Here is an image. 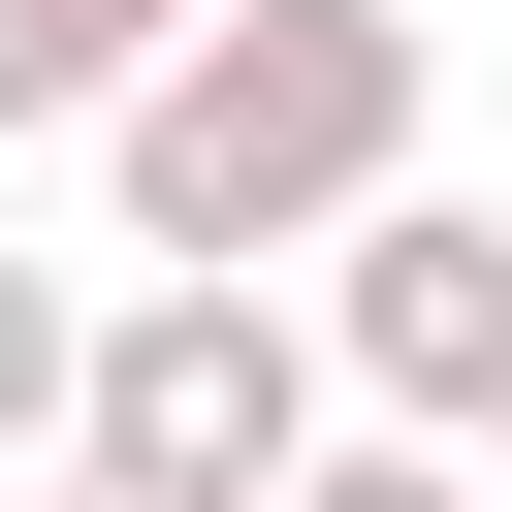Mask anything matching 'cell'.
I'll list each match as a JSON object with an SVG mask.
<instances>
[{
    "instance_id": "6da1fadb",
    "label": "cell",
    "mask_w": 512,
    "mask_h": 512,
    "mask_svg": "<svg viewBox=\"0 0 512 512\" xmlns=\"http://www.w3.org/2000/svg\"><path fill=\"white\" fill-rule=\"evenodd\" d=\"M416 128H448V32H416V0H192V32L128 64L96 192H128V256L288 288L352 192H416Z\"/></svg>"
},
{
    "instance_id": "7a4b0ae2",
    "label": "cell",
    "mask_w": 512,
    "mask_h": 512,
    "mask_svg": "<svg viewBox=\"0 0 512 512\" xmlns=\"http://www.w3.org/2000/svg\"><path fill=\"white\" fill-rule=\"evenodd\" d=\"M352 384H320V320L288 288H224V256H128L96 288V384H64V480H160V512H288V448H320Z\"/></svg>"
},
{
    "instance_id": "3957f363",
    "label": "cell",
    "mask_w": 512,
    "mask_h": 512,
    "mask_svg": "<svg viewBox=\"0 0 512 512\" xmlns=\"http://www.w3.org/2000/svg\"><path fill=\"white\" fill-rule=\"evenodd\" d=\"M288 320H320V384H352L384 448H512V224H480V192H352Z\"/></svg>"
},
{
    "instance_id": "277c9868",
    "label": "cell",
    "mask_w": 512,
    "mask_h": 512,
    "mask_svg": "<svg viewBox=\"0 0 512 512\" xmlns=\"http://www.w3.org/2000/svg\"><path fill=\"white\" fill-rule=\"evenodd\" d=\"M160 32H192V0H0V160H32V128H128Z\"/></svg>"
},
{
    "instance_id": "5b68a950",
    "label": "cell",
    "mask_w": 512,
    "mask_h": 512,
    "mask_svg": "<svg viewBox=\"0 0 512 512\" xmlns=\"http://www.w3.org/2000/svg\"><path fill=\"white\" fill-rule=\"evenodd\" d=\"M64 384H96V288L0 256V480H64Z\"/></svg>"
},
{
    "instance_id": "8992f818",
    "label": "cell",
    "mask_w": 512,
    "mask_h": 512,
    "mask_svg": "<svg viewBox=\"0 0 512 512\" xmlns=\"http://www.w3.org/2000/svg\"><path fill=\"white\" fill-rule=\"evenodd\" d=\"M288 512H480V448H384V416H320V448H288Z\"/></svg>"
},
{
    "instance_id": "52a82bcc",
    "label": "cell",
    "mask_w": 512,
    "mask_h": 512,
    "mask_svg": "<svg viewBox=\"0 0 512 512\" xmlns=\"http://www.w3.org/2000/svg\"><path fill=\"white\" fill-rule=\"evenodd\" d=\"M32 512H160V480H32Z\"/></svg>"
},
{
    "instance_id": "ba28073f",
    "label": "cell",
    "mask_w": 512,
    "mask_h": 512,
    "mask_svg": "<svg viewBox=\"0 0 512 512\" xmlns=\"http://www.w3.org/2000/svg\"><path fill=\"white\" fill-rule=\"evenodd\" d=\"M480 512H512V448H480Z\"/></svg>"
}]
</instances>
